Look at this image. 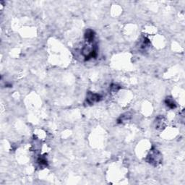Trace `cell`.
<instances>
[{
    "instance_id": "cell-1",
    "label": "cell",
    "mask_w": 185,
    "mask_h": 185,
    "mask_svg": "<svg viewBox=\"0 0 185 185\" xmlns=\"http://www.w3.org/2000/svg\"><path fill=\"white\" fill-rule=\"evenodd\" d=\"M162 159L163 158L161 153L158 150H156V149L153 148L150 151L148 155H147L146 161H147V163L151 164V165L156 166L161 164Z\"/></svg>"
},
{
    "instance_id": "cell-4",
    "label": "cell",
    "mask_w": 185,
    "mask_h": 185,
    "mask_svg": "<svg viewBox=\"0 0 185 185\" xmlns=\"http://www.w3.org/2000/svg\"><path fill=\"white\" fill-rule=\"evenodd\" d=\"M85 40H86L87 42L89 43V44L93 42V41H94V38H95L94 31L92 30H87L86 33H85Z\"/></svg>"
},
{
    "instance_id": "cell-2",
    "label": "cell",
    "mask_w": 185,
    "mask_h": 185,
    "mask_svg": "<svg viewBox=\"0 0 185 185\" xmlns=\"http://www.w3.org/2000/svg\"><path fill=\"white\" fill-rule=\"evenodd\" d=\"M101 96L99 94L89 92H88V95H87L86 102L88 104L92 105L93 103H96V102H99L101 100Z\"/></svg>"
},
{
    "instance_id": "cell-3",
    "label": "cell",
    "mask_w": 185,
    "mask_h": 185,
    "mask_svg": "<svg viewBox=\"0 0 185 185\" xmlns=\"http://www.w3.org/2000/svg\"><path fill=\"white\" fill-rule=\"evenodd\" d=\"M156 128L157 129H163L166 127V121L165 117L162 116H159L156 119Z\"/></svg>"
},
{
    "instance_id": "cell-5",
    "label": "cell",
    "mask_w": 185,
    "mask_h": 185,
    "mask_svg": "<svg viewBox=\"0 0 185 185\" xmlns=\"http://www.w3.org/2000/svg\"><path fill=\"white\" fill-rule=\"evenodd\" d=\"M165 103L166 104V106H168L169 109H175V108L176 107V102H175L174 100L173 99H172V98H166V99L165 101Z\"/></svg>"
},
{
    "instance_id": "cell-6",
    "label": "cell",
    "mask_w": 185,
    "mask_h": 185,
    "mask_svg": "<svg viewBox=\"0 0 185 185\" xmlns=\"http://www.w3.org/2000/svg\"><path fill=\"white\" fill-rule=\"evenodd\" d=\"M149 46H150V41H149V40L147 38H144L143 41L140 42V49L141 50H146L149 47Z\"/></svg>"
},
{
    "instance_id": "cell-8",
    "label": "cell",
    "mask_w": 185,
    "mask_h": 185,
    "mask_svg": "<svg viewBox=\"0 0 185 185\" xmlns=\"http://www.w3.org/2000/svg\"><path fill=\"white\" fill-rule=\"evenodd\" d=\"M129 118H130V116L129 115V114H125L119 117V119H118V122L119 123H123L124 121H127Z\"/></svg>"
},
{
    "instance_id": "cell-7",
    "label": "cell",
    "mask_w": 185,
    "mask_h": 185,
    "mask_svg": "<svg viewBox=\"0 0 185 185\" xmlns=\"http://www.w3.org/2000/svg\"><path fill=\"white\" fill-rule=\"evenodd\" d=\"M37 162H38V165H39L41 167H42V168H44V167L47 166V165H48L47 160L46 159L45 157L41 156L40 158H38Z\"/></svg>"
}]
</instances>
